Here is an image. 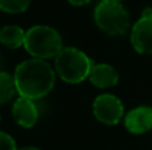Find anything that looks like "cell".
Wrapping results in <instances>:
<instances>
[{
	"mask_svg": "<svg viewBox=\"0 0 152 150\" xmlns=\"http://www.w3.org/2000/svg\"><path fill=\"white\" fill-rule=\"evenodd\" d=\"M13 79L20 97L32 101L47 96L55 84L52 66L40 58H29L19 64L15 69Z\"/></svg>",
	"mask_w": 152,
	"mask_h": 150,
	"instance_id": "1",
	"label": "cell"
},
{
	"mask_svg": "<svg viewBox=\"0 0 152 150\" xmlns=\"http://www.w3.org/2000/svg\"><path fill=\"white\" fill-rule=\"evenodd\" d=\"M55 58L56 72L68 84H79L88 79L94 66V61L76 48H64Z\"/></svg>",
	"mask_w": 152,
	"mask_h": 150,
	"instance_id": "2",
	"label": "cell"
},
{
	"mask_svg": "<svg viewBox=\"0 0 152 150\" xmlns=\"http://www.w3.org/2000/svg\"><path fill=\"white\" fill-rule=\"evenodd\" d=\"M61 37L48 25H35L26 32L24 48L34 58L56 57L61 52Z\"/></svg>",
	"mask_w": 152,
	"mask_h": 150,
	"instance_id": "3",
	"label": "cell"
},
{
	"mask_svg": "<svg viewBox=\"0 0 152 150\" xmlns=\"http://www.w3.org/2000/svg\"><path fill=\"white\" fill-rule=\"evenodd\" d=\"M96 25L111 36H120L129 27V15L126 8L118 1L103 0L96 5L94 12Z\"/></svg>",
	"mask_w": 152,
	"mask_h": 150,
	"instance_id": "4",
	"label": "cell"
},
{
	"mask_svg": "<svg viewBox=\"0 0 152 150\" xmlns=\"http://www.w3.org/2000/svg\"><path fill=\"white\" fill-rule=\"evenodd\" d=\"M94 114L105 125H116L124 117L123 102L113 94H100L92 104Z\"/></svg>",
	"mask_w": 152,
	"mask_h": 150,
	"instance_id": "5",
	"label": "cell"
},
{
	"mask_svg": "<svg viewBox=\"0 0 152 150\" xmlns=\"http://www.w3.org/2000/svg\"><path fill=\"white\" fill-rule=\"evenodd\" d=\"M131 44L140 55H152V17H140L131 31Z\"/></svg>",
	"mask_w": 152,
	"mask_h": 150,
	"instance_id": "6",
	"label": "cell"
},
{
	"mask_svg": "<svg viewBox=\"0 0 152 150\" xmlns=\"http://www.w3.org/2000/svg\"><path fill=\"white\" fill-rule=\"evenodd\" d=\"M124 126L132 134H143L152 130V106L142 105L129 110L124 117Z\"/></svg>",
	"mask_w": 152,
	"mask_h": 150,
	"instance_id": "7",
	"label": "cell"
},
{
	"mask_svg": "<svg viewBox=\"0 0 152 150\" xmlns=\"http://www.w3.org/2000/svg\"><path fill=\"white\" fill-rule=\"evenodd\" d=\"M12 116L18 125L29 129L37 122L39 110L32 100L26 97H19L13 104Z\"/></svg>",
	"mask_w": 152,
	"mask_h": 150,
	"instance_id": "8",
	"label": "cell"
},
{
	"mask_svg": "<svg viewBox=\"0 0 152 150\" xmlns=\"http://www.w3.org/2000/svg\"><path fill=\"white\" fill-rule=\"evenodd\" d=\"M91 84L96 88H111L115 87L119 81V74L113 66L110 64H96L92 66L91 73L88 76Z\"/></svg>",
	"mask_w": 152,
	"mask_h": 150,
	"instance_id": "9",
	"label": "cell"
},
{
	"mask_svg": "<svg viewBox=\"0 0 152 150\" xmlns=\"http://www.w3.org/2000/svg\"><path fill=\"white\" fill-rule=\"evenodd\" d=\"M26 32L18 25H5L0 29V43L11 49L24 45Z\"/></svg>",
	"mask_w": 152,
	"mask_h": 150,
	"instance_id": "10",
	"label": "cell"
},
{
	"mask_svg": "<svg viewBox=\"0 0 152 150\" xmlns=\"http://www.w3.org/2000/svg\"><path fill=\"white\" fill-rule=\"evenodd\" d=\"M16 92L15 79L5 72H0V105L8 102Z\"/></svg>",
	"mask_w": 152,
	"mask_h": 150,
	"instance_id": "11",
	"label": "cell"
},
{
	"mask_svg": "<svg viewBox=\"0 0 152 150\" xmlns=\"http://www.w3.org/2000/svg\"><path fill=\"white\" fill-rule=\"evenodd\" d=\"M31 0H0V9L7 13H21L27 11Z\"/></svg>",
	"mask_w": 152,
	"mask_h": 150,
	"instance_id": "12",
	"label": "cell"
},
{
	"mask_svg": "<svg viewBox=\"0 0 152 150\" xmlns=\"http://www.w3.org/2000/svg\"><path fill=\"white\" fill-rule=\"evenodd\" d=\"M0 150H18L13 138L4 132H0Z\"/></svg>",
	"mask_w": 152,
	"mask_h": 150,
	"instance_id": "13",
	"label": "cell"
},
{
	"mask_svg": "<svg viewBox=\"0 0 152 150\" xmlns=\"http://www.w3.org/2000/svg\"><path fill=\"white\" fill-rule=\"evenodd\" d=\"M69 3H71L72 5H84V4H88L89 1H91V0H68Z\"/></svg>",
	"mask_w": 152,
	"mask_h": 150,
	"instance_id": "14",
	"label": "cell"
},
{
	"mask_svg": "<svg viewBox=\"0 0 152 150\" xmlns=\"http://www.w3.org/2000/svg\"><path fill=\"white\" fill-rule=\"evenodd\" d=\"M143 17H152V8H145L144 11H143Z\"/></svg>",
	"mask_w": 152,
	"mask_h": 150,
	"instance_id": "15",
	"label": "cell"
},
{
	"mask_svg": "<svg viewBox=\"0 0 152 150\" xmlns=\"http://www.w3.org/2000/svg\"><path fill=\"white\" fill-rule=\"evenodd\" d=\"M18 150H40L37 148H23V149H18Z\"/></svg>",
	"mask_w": 152,
	"mask_h": 150,
	"instance_id": "16",
	"label": "cell"
},
{
	"mask_svg": "<svg viewBox=\"0 0 152 150\" xmlns=\"http://www.w3.org/2000/svg\"><path fill=\"white\" fill-rule=\"evenodd\" d=\"M107 1H118V3H120L121 0H107Z\"/></svg>",
	"mask_w": 152,
	"mask_h": 150,
	"instance_id": "17",
	"label": "cell"
}]
</instances>
